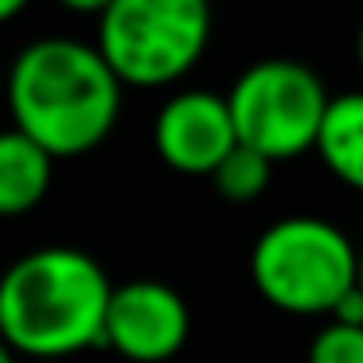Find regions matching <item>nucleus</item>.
<instances>
[{"label":"nucleus","mask_w":363,"mask_h":363,"mask_svg":"<svg viewBox=\"0 0 363 363\" xmlns=\"http://www.w3.org/2000/svg\"><path fill=\"white\" fill-rule=\"evenodd\" d=\"M316 152L344 188L363 196V90L332 94L320 137H316Z\"/></svg>","instance_id":"obj_9"},{"label":"nucleus","mask_w":363,"mask_h":363,"mask_svg":"<svg viewBox=\"0 0 363 363\" xmlns=\"http://www.w3.org/2000/svg\"><path fill=\"white\" fill-rule=\"evenodd\" d=\"M308 363H363V324H324L308 344Z\"/></svg>","instance_id":"obj_11"},{"label":"nucleus","mask_w":363,"mask_h":363,"mask_svg":"<svg viewBox=\"0 0 363 363\" xmlns=\"http://www.w3.org/2000/svg\"><path fill=\"white\" fill-rule=\"evenodd\" d=\"M94 43L125 86H172L211 43V0H113Z\"/></svg>","instance_id":"obj_4"},{"label":"nucleus","mask_w":363,"mask_h":363,"mask_svg":"<svg viewBox=\"0 0 363 363\" xmlns=\"http://www.w3.org/2000/svg\"><path fill=\"white\" fill-rule=\"evenodd\" d=\"M359 285H363V246H359Z\"/></svg>","instance_id":"obj_17"},{"label":"nucleus","mask_w":363,"mask_h":363,"mask_svg":"<svg viewBox=\"0 0 363 363\" xmlns=\"http://www.w3.org/2000/svg\"><path fill=\"white\" fill-rule=\"evenodd\" d=\"M269 176H274V160H269L266 152H258V149L238 141L235 149L219 160V168L211 172V184L223 199H230V203H254V199L266 196Z\"/></svg>","instance_id":"obj_10"},{"label":"nucleus","mask_w":363,"mask_h":363,"mask_svg":"<svg viewBox=\"0 0 363 363\" xmlns=\"http://www.w3.org/2000/svg\"><path fill=\"white\" fill-rule=\"evenodd\" d=\"M113 281L79 246H40L0 274V336L32 359L106 347Z\"/></svg>","instance_id":"obj_2"},{"label":"nucleus","mask_w":363,"mask_h":363,"mask_svg":"<svg viewBox=\"0 0 363 363\" xmlns=\"http://www.w3.org/2000/svg\"><path fill=\"white\" fill-rule=\"evenodd\" d=\"M227 102L238 141L281 164L316 149L332 94L308 63L258 59L235 79Z\"/></svg>","instance_id":"obj_5"},{"label":"nucleus","mask_w":363,"mask_h":363,"mask_svg":"<svg viewBox=\"0 0 363 363\" xmlns=\"http://www.w3.org/2000/svg\"><path fill=\"white\" fill-rule=\"evenodd\" d=\"M32 0H0V24H9V20H16L20 12L28 9Z\"/></svg>","instance_id":"obj_14"},{"label":"nucleus","mask_w":363,"mask_h":363,"mask_svg":"<svg viewBox=\"0 0 363 363\" xmlns=\"http://www.w3.org/2000/svg\"><path fill=\"white\" fill-rule=\"evenodd\" d=\"M355 59H359V71H363V20H359V32H355Z\"/></svg>","instance_id":"obj_16"},{"label":"nucleus","mask_w":363,"mask_h":363,"mask_svg":"<svg viewBox=\"0 0 363 363\" xmlns=\"http://www.w3.org/2000/svg\"><path fill=\"white\" fill-rule=\"evenodd\" d=\"M121 74L98 43L48 35L12 59L9 113L55 160L86 157L106 141L121 113Z\"/></svg>","instance_id":"obj_1"},{"label":"nucleus","mask_w":363,"mask_h":363,"mask_svg":"<svg viewBox=\"0 0 363 363\" xmlns=\"http://www.w3.org/2000/svg\"><path fill=\"white\" fill-rule=\"evenodd\" d=\"M191 336L188 301L157 277L113 285L106 313V347L129 363H168Z\"/></svg>","instance_id":"obj_6"},{"label":"nucleus","mask_w":363,"mask_h":363,"mask_svg":"<svg viewBox=\"0 0 363 363\" xmlns=\"http://www.w3.org/2000/svg\"><path fill=\"white\" fill-rule=\"evenodd\" d=\"M235 145L238 129L230 102L215 90L172 94L152 118V149L180 176H211Z\"/></svg>","instance_id":"obj_7"},{"label":"nucleus","mask_w":363,"mask_h":363,"mask_svg":"<svg viewBox=\"0 0 363 363\" xmlns=\"http://www.w3.org/2000/svg\"><path fill=\"white\" fill-rule=\"evenodd\" d=\"M250 281L281 313L324 316L359 281V246L320 215H289L254 238Z\"/></svg>","instance_id":"obj_3"},{"label":"nucleus","mask_w":363,"mask_h":363,"mask_svg":"<svg viewBox=\"0 0 363 363\" xmlns=\"http://www.w3.org/2000/svg\"><path fill=\"white\" fill-rule=\"evenodd\" d=\"M328 316L332 320H344V324H363V285L355 281L352 289L336 301V308H332Z\"/></svg>","instance_id":"obj_12"},{"label":"nucleus","mask_w":363,"mask_h":363,"mask_svg":"<svg viewBox=\"0 0 363 363\" xmlns=\"http://www.w3.org/2000/svg\"><path fill=\"white\" fill-rule=\"evenodd\" d=\"M55 157L20 125L0 133V219H16L40 207L51 191Z\"/></svg>","instance_id":"obj_8"},{"label":"nucleus","mask_w":363,"mask_h":363,"mask_svg":"<svg viewBox=\"0 0 363 363\" xmlns=\"http://www.w3.org/2000/svg\"><path fill=\"white\" fill-rule=\"evenodd\" d=\"M16 355H20V352H16V347H12V344H9V340L0 336V363H16Z\"/></svg>","instance_id":"obj_15"},{"label":"nucleus","mask_w":363,"mask_h":363,"mask_svg":"<svg viewBox=\"0 0 363 363\" xmlns=\"http://www.w3.org/2000/svg\"><path fill=\"white\" fill-rule=\"evenodd\" d=\"M55 4L67 12H79V16H102L113 0H55Z\"/></svg>","instance_id":"obj_13"}]
</instances>
